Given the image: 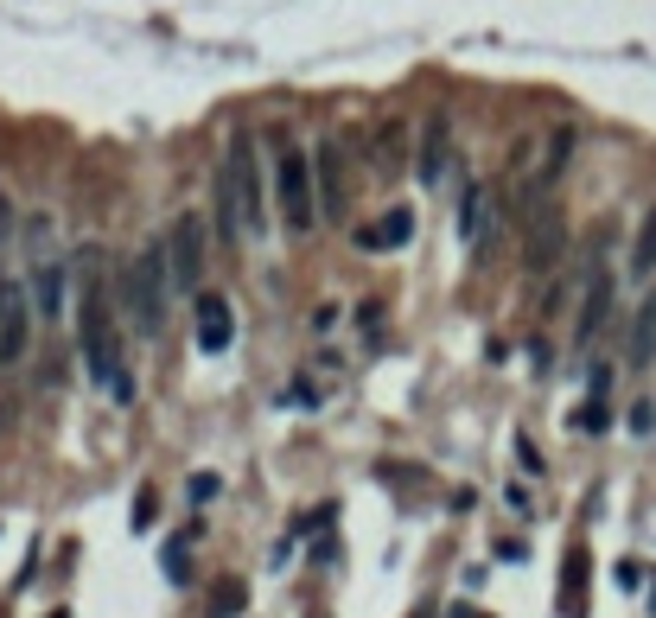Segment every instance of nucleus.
<instances>
[{
	"label": "nucleus",
	"mask_w": 656,
	"mask_h": 618,
	"mask_svg": "<svg viewBox=\"0 0 656 618\" xmlns=\"http://www.w3.org/2000/svg\"><path fill=\"white\" fill-rule=\"evenodd\" d=\"M262 166H255V141L249 134H230L217 166V236L236 243L243 230H262Z\"/></svg>",
	"instance_id": "f257e3e1"
},
{
	"label": "nucleus",
	"mask_w": 656,
	"mask_h": 618,
	"mask_svg": "<svg viewBox=\"0 0 656 618\" xmlns=\"http://www.w3.org/2000/svg\"><path fill=\"white\" fill-rule=\"evenodd\" d=\"M166 300H172V262H166V243L153 236V243L122 268V313L141 338H153L166 325Z\"/></svg>",
	"instance_id": "f03ea898"
},
{
	"label": "nucleus",
	"mask_w": 656,
	"mask_h": 618,
	"mask_svg": "<svg viewBox=\"0 0 656 618\" xmlns=\"http://www.w3.org/2000/svg\"><path fill=\"white\" fill-rule=\"evenodd\" d=\"M274 204H281V223L287 230H313L319 223V198H313V160H306L300 147L287 141V134H274Z\"/></svg>",
	"instance_id": "7ed1b4c3"
},
{
	"label": "nucleus",
	"mask_w": 656,
	"mask_h": 618,
	"mask_svg": "<svg viewBox=\"0 0 656 618\" xmlns=\"http://www.w3.org/2000/svg\"><path fill=\"white\" fill-rule=\"evenodd\" d=\"M83 364H90V376H96L102 389H115V402L134 396V383H128V370H122V338H115V325H109L102 294L83 300Z\"/></svg>",
	"instance_id": "20e7f679"
},
{
	"label": "nucleus",
	"mask_w": 656,
	"mask_h": 618,
	"mask_svg": "<svg viewBox=\"0 0 656 618\" xmlns=\"http://www.w3.org/2000/svg\"><path fill=\"white\" fill-rule=\"evenodd\" d=\"M574 147H580V134H574V122H561V128H548V141H542V160L529 166V179H523V204L529 211H542L548 204V192L567 179V166H574Z\"/></svg>",
	"instance_id": "39448f33"
},
{
	"label": "nucleus",
	"mask_w": 656,
	"mask_h": 618,
	"mask_svg": "<svg viewBox=\"0 0 656 618\" xmlns=\"http://www.w3.org/2000/svg\"><path fill=\"white\" fill-rule=\"evenodd\" d=\"M313 185H319V223H344V211H351V173H344L338 134H325L313 147Z\"/></svg>",
	"instance_id": "423d86ee"
},
{
	"label": "nucleus",
	"mask_w": 656,
	"mask_h": 618,
	"mask_svg": "<svg viewBox=\"0 0 656 618\" xmlns=\"http://www.w3.org/2000/svg\"><path fill=\"white\" fill-rule=\"evenodd\" d=\"M166 262H172V287L179 294H198L204 287V217L198 211H185L166 230Z\"/></svg>",
	"instance_id": "0eeeda50"
},
{
	"label": "nucleus",
	"mask_w": 656,
	"mask_h": 618,
	"mask_svg": "<svg viewBox=\"0 0 656 618\" xmlns=\"http://www.w3.org/2000/svg\"><path fill=\"white\" fill-rule=\"evenodd\" d=\"M446 166H453V115L434 109L421 122V134H414V179L421 185H440Z\"/></svg>",
	"instance_id": "6e6552de"
},
{
	"label": "nucleus",
	"mask_w": 656,
	"mask_h": 618,
	"mask_svg": "<svg viewBox=\"0 0 656 618\" xmlns=\"http://www.w3.org/2000/svg\"><path fill=\"white\" fill-rule=\"evenodd\" d=\"M491 223H497V198H491V185L465 179V192H459V243L472 249V255H485V249H491Z\"/></svg>",
	"instance_id": "1a4fd4ad"
},
{
	"label": "nucleus",
	"mask_w": 656,
	"mask_h": 618,
	"mask_svg": "<svg viewBox=\"0 0 656 618\" xmlns=\"http://www.w3.org/2000/svg\"><path fill=\"white\" fill-rule=\"evenodd\" d=\"M32 345V294L26 287H7L0 294V364H20Z\"/></svg>",
	"instance_id": "9d476101"
},
{
	"label": "nucleus",
	"mask_w": 656,
	"mask_h": 618,
	"mask_svg": "<svg viewBox=\"0 0 656 618\" xmlns=\"http://www.w3.org/2000/svg\"><path fill=\"white\" fill-rule=\"evenodd\" d=\"M606 319H612V274L593 262V274H586V300H580V319H574V345L586 351L599 332H606Z\"/></svg>",
	"instance_id": "9b49d317"
},
{
	"label": "nucleus",
	"mask_w": 656,
	"mask_h": 618,
	"mask_svg": "<svg viewBox=\"0 0 656 618\" xmlns=\"http://www.w3.org/2000/svg\"><path fill=\"white\" fill-rule=\"evenodd\" d=\"M370 166H376L383 179L408 173V166H414V128H408V122H376V134H370Z\"/></svg>",
	"instance_id": "f8f14e48"
},
{
	"label": "nucleus",
	"mask_w": 656,
	"mask_h": 618,
	"mask_svg": "<svg viewBox=\"0 0 656 618\" xmlns=\"http://www.w3.org/2000/svg\"><path fill=\"white\" fill-rule=\"evenodd\" d=\"M236 345V313L223 294H198V351L204 357H223Z\"/></svg>",
	"instance_id": "ddd939ff"
},
{
	"label": "nucleus",
	"mask_w": 656,
	"mask_h": 618,
	"mask_svg": "<svg viewBox=\"0 0 656 618\" xmlns=\"http://www.w3.org/2000/svg\"><path fill=\"white\" fill-rule=\"evenodd\" d=\"M408 236H414V211H408V204H395V211H383L376 223H364L351 243L364 249V255H389V249H402Z\"/></svg>",
	"instance_id": "4468645a"
},
{
	"label": "nucleus",
	"mask_w": 656,
	"mask_h": 618,
	"mask_svg": "<svg viewBox=\"0 0 656 618\" xmlns=\"http://www.w3.org/2000/svg\"><path fill=\"white\" fill-rule=\"evenodd\" d=\"M561 243H567L561 217H555V211H535V223H529V249H523V268H529V274H548V268H555V255H561Z\"/></svg>",
	"instance_id": "2eb2a0df"
},
{
	"label": "nucleus",
	"mask_w": 656,
	"mask_h": 618,
	"mask_svg": "<svg viewBox=\"0 0 656 618\" xmlns=\"http://www.w3.org/2000/svg\"><path fill=\"white\" fill-rule=\"evenodd\" d=\"M64 281H71V274H64L58 255H39V262H32V313L39 319L64 313Z\"/></svg>",
	"instance_id": "dca6fc26"
},
{
	"label": "nucleus",
	"mask_w": 656,
	"mask_h": 618,
	"mask_svg": "<svg viewBox=\"0 0 656 618\" xmlns=\"http://www.w3.org/2000/svg\"><path fill=\"white\" fill-rule=\"evenodd\" d=\"M561 612H567V618L586 612V548H580V542L567 548V561H561Z\"/></svg>",
	"instance_id": "f3484780"
},
{
	"label": "nucleus",
	"mask_w": 656,
	"mask_h": 618,
	"mask_svg": "<svg viewBox=\"0 0 656 618\" xmlns=\"http://www.w3.org/2000/svg\"><path fill=\"white\" fill-rule=\"evenodd\" d=\"M631 370H650V357H656V294L644 300V313H637V325H631Z\"/></svg>",
	"instance_id": "a211bd4d"
},
{
	"label": "nucleus",
	"mask_w": 656,
	"mask_h": 618,
	"mask_svg": "<svg viewBox=\"0 0 656 618\" xmlns=\"http://www.w3.org/2000/svg\"><path fill=\"white\" fill-rule=\"evenodd\" d=\"M650 274H656V211H644L631 236V281H650Z\"/></svg>",
	"instance_id": "6ab92c4d"
},
{
	"label": "nucleus",
	"mask_w": 656,
	"mask_h": 618,
	"mask_svg": "<svg viewBox=\"0 0 656 618\" xmlns=\"http://www.w3.org/2000/svg\"><path fill=\"white\" fill-rule=\"evenodd\" d=\"M192 536H198V523L179 529V536L166 542V580H172V587H185V580H192Z\"/></svg>",
	"instance_id": "aec40b11"
},
{
	"label": "nucleus",
	"mask_w": 656,
	"mask_h": 618,
	"mask_svg": "<svg viewBox=\"0 0 656 618\" xmlns=\"http://www.w3.org/2000/svg\"><path fill=\"white\" fill-rule=\"evenodd\" d=\"M243 606H249V587H243V580H223V587L211 593V618H236Z\"/></svg>",
	"instance_id": "412c9836"
},
{
	"label": "nucleus",
	"mask_w": 656,
	"mask_h": 618,
	"mask_svg": "<svg viewBox=\"0 0 656 618\" xmlns=\"http://www.w3.org/2000/svg\"><path fill=\"white\" fill-rule=\"evenodd\" d=\"M606 421H612V415H606V396H593V402H586L580 415H574V427H580V434H606Z\"/></svg>",
	"instance_id": "4be33fe9"
},
{
	"label": "nucleus",
	"mask_w": 656,
	"mask_h": 618,
	"mask_svg": "<svg viewBox=\"0 0 656 618\" xmlns=\"http://www.w3.org/2000/svg\"><path fill=\"white\" fill-rule=\"evenodd\" d=\"M631 434H656V402H631Z\"/></svg>",
	"instance_id": "5701e85b"
},
{
	"label": "nucleus",
	"mask_w": 656,
	"mask_h": 618,
	"mask_svg": "<svg viewBox=\"0 0 656 618\" xmlns=\"http://www.w3.org/2000/svg\"><path fill=\"white\" fill-rule=\"evenodd\" d=\"M516 459L529 466V478H542V453H535V440H529V434H516Z\"/></svg>",
	"instance_id": "b1692460"
},
{
	"label": "nucleus",
	"mask_w": 656,
	"mask_h": 618,
	"mask_svg": "<svg viewBox=\"0 0 656 618\" xmlns=\"http://www.w3.org/2000/svg\"><path fill=\"white\" fill-rule=\"evenodd\" d=\"M134 529H153V491L134 497Z\"/></svg>",
	"instance_id": "393cba45"
},
{
	"label": "nucleus",
	"mask_w": 656,
	"mask_h": 618,
	"mask_svg": "<svg viewBox=\"0 0 656 618\" xmlns=\"http://www.w3.org/2000/svg\"><path fill=\"white\" fill-rule=\"evenodd\" d=\"M453 618H485V612H465V606H459V612H453Z\"/></svg>",
	"instance_id": "a878e982"
},
{
	"label": "nucleus",
	"mask_w": 656,
	"mask_h": 618,
	"mask_svg": "<svg viewBox=\"0 0 656 618\" xmlns=\"http://www.w3.org/2000/svg\"><path fill=\"white\" fill-rule=\"evenodd\" d=\"M51 618H64V612H51Z\"/></svg>",
	"instance_id": "bb28decb"
}]
</instances>
